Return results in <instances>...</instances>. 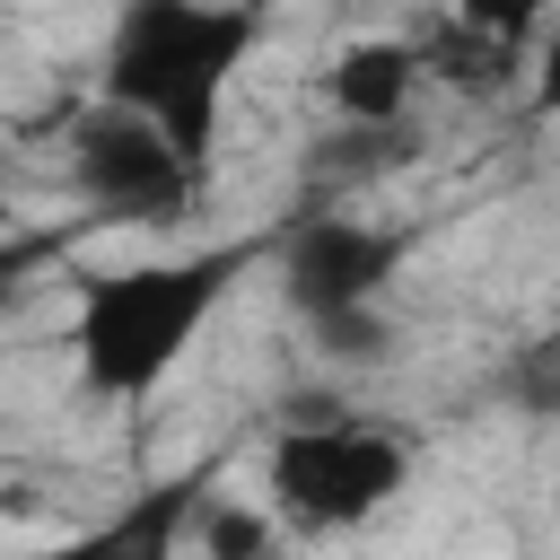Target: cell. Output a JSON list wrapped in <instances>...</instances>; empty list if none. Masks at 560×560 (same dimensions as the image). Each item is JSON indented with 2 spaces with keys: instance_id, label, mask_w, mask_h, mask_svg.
I'll use <instances>...</instances> for the list:
<instances>
[{
  "instance_id": "obj_12",
  "label": "cell",
  "mask_w": 560,
  "mask_h": 560,
  "mask_svg": "<svg viewBox=\"0 0 560 560\" xmlns=\"http://www.w3.org/2000/svg\"><path fill=\"white\" fill-rule=\"evenodd\" d=\"M534 114H560V26L534 44Z\"/></svg>"
},
{
  "instance_id": "obj_6",
  "label": "cell",
  "mask_w": 560,
  "mask_h": 560,
  "mask_svg": "<svg viewBox=\"0 0 560 560\" xmlns=\"http://www.w3.org/2000/svg\"><path fill=\"white\" fill-rule=\"evenodd\" d=\"M201 508V472H175L158 490H140L131 508H114L105 525L70 534L52 560H184V525Z\"/></svg>"
},
{
  "instance_id": "obj_4",
  "label": "cell",
  "mask_w": 560,
  "mask_h": 560,
  "mask_svg": "<svg viewBox=\"0 0 560 560\" xmlns=\"http://www.w3.org/2000/svg\"><path fill=\"white\" fill-rule=\"evenodd\" d=\"M70 184L105 210V219H184V201L201 192V175H184V158L122 105H88L70 131Z\"/></svg>"
},
{
  "instance_id": "obj_10",
  "label": "cell",
  "mask_w": 560,
  "mask_h": 560,
  "mask_svg": "<svg viewBox=\"0 0 560 560\" xmlns=\"http://www.w3.org/2000/svg\"><path fill=\"white\" fill-rule=\"evenodd\" d=\"M306 332H315V350L341 359V368H376V359H394V324H385V306H350V315H324V324H306Z\"/></svg>"
},
{
  "instance_id": "obj_1",
  "label": "cell",
  "mask_w": 560,
  "mask_h": 560,
  "mask_svg": "<svg viewBox=\"0 0 560 560\" xmlns=\"http://www.w3.org/2000/svg\"><path fill=\"white\" fill-rule=\"evenodd\" d=\"M254 44H262V9L254 0H122L96 105L140 114L184 158V175H210L228 79L245 70Z\"/></svg>"
},
{
  "instance_id": "obj_8",
  "label": "cell",
  "mask_w": 560,
  "mask_h": 560,
  "mask_svg": "<svg viewBox=\"0 0 560 560\" xmlns=\"http://www.w3.org/2000/svg\"><path fill=\"white\" fill-rule=\"evenodd\" d=\"M184 542H192V560H280V525L254 499H201Z\"/></svg>"
},
{
  "instance_id": "obj_9",
  "label": "cell",
  "mask_w": 560,
  "mask_h": 560,
  "mask_svg": "<svg viewBox=\"0 0 560 560\" xmlns=\"http://www.w3.org/2000/svg\"><path fill=\"white\" fill-rule=\"evenodd\" d=\"M499 394H508V411H525V420H560V324L508 350Z\"/></svg>"
},
{
  "instance_id": "obj_7",
  "label": "cell",
  "mask_w": 560,
  "mask_h": 560,
  "mask_svg": "<svg viewBox=\"0 0 560 560\" xmlns=\"http://www.w3.org/2000/svg\"><path fill=\"white\" fill-rule=\"evenodd\" d=\"M411 88H420V52L411 44H394V35H359V44H341L332 52V70H324V96L350 114V122H394L402 105H411Z\"/></svg>"
},
{
  "instance_id": "obj_3",
  "label": "cell",
  "mask_w": 560,
  "mask_h": 560,
  "mask_svg": "<svg viewBox=\"0 0 560 560\" xmlns=\"http://www.w3.org/2000/svg\"><path fill=\"white\" fill-rule=\"evenodd\" d=\"M262 481L306 534H350L402 499L411 446L376 420H289L262 455Z\"/></svg>"
},
{
  "instance_id": "obj_2",
  "label": "cell",
  "mask_w": 560,
  "mask_h": 560,
  "mask_svg": "<svg viewBox=\"0 0 560 560\" xmlns=\"http://www.w3.org/2000/svg\"><path fill=\"white\" fill-rule=\"evenodd\" d=\"M228 280H236V254H158V262L96 271L79 289V315H70L79 385L105 394V402L158 394L184 368V350L210 324V306L228 298Z\"/></svg>"
},
{
  "instance_id": "obj_11",
  "label": "cell",
  "mask_w": 560,
  "mask_h": 560,
  "mask_svg": "<svg viewBox=\"0 0 560 560\" xmlns=\"http://www.w3.org/2000/svg\"><path fill=\"white\" fill-rule=\"evenodd\" d=\"M542 18H551V0H455V26L481 35V44H508V52H516Z\"/></svg>"
},
{
  "instance_id": "obj_5",
  "label": "cell",
  "mask_w": 560,
  "mask_h": 560,
  "mask_svg": "<svg viewBox=\"0 0 560 560\" xmlns=\"http://www.w3.org/2000/svg\"><path fill=\"white\" fill-rule=\"evenodd\" d=\"M394 271H402V236L376 228V219H350V210L298 219L289 245H280V298L298 306V324H324V315H350V306H385Z\"/></svg>"
},
{
  "instance_id": "obj_13",
  "label": "cell",
  "mask_w": 560,
  "mask_h": 560,
  "mask_svg": "<svg viewBox=\"0 0 560 560\" xmlns=\"http://www.w3.org/2000/svg\"><path fill=\"white\" fill-rule=\"evenodd\" d=\"M0 306H9V280H0Z\"/></svg>"
}]
</instances>
